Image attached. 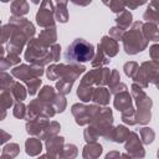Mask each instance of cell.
<instances>
[{"label": "cell", "instance_id": "8d00e7d4", "mask_svg": "<svg viewBox=\"0 0 159 159\" xmlns=\"http://www.w3.org/2000/svg\"><path fill=\"white\" fill-rule=\"evenodd\" d=\"M139 134H140V139H142V143L144 144H150L153 143L154 138H155V133L152 128H148V127H144L139 130Z\"/></svg>", "mask_w": 159, "mask_h": 159}, {"label": "cell", "instance_id": "3957f363", "mask_svg": "<svg viewBox=\"0 0 159 159\" xmlns=\"http://www.w3.org/2000/svg\"><path fill=\"white\" fill-rule=\"evenodd\" d=\"M94 46L83 39H76L65 52V58L70 63H82L94 57Z\"/></svg>", "mask_w": 159, "mask_h": 159}, {"label": "cell", "instance_id": "9a60e30c", "mask_svg": "<svg viewBox=\"0 0 159 159\" xmlns=\"http://www.w3.org/2000/svg\"><path fill=\"white\" fill-rule=\"evenodd\" d=\"M99 45H101V47L103 48L104 53L108 57H114L118 53V50H119L118 42H117V40H114L111 36H103L101 42H99Z\"/></svg>", "mask_w": 159, "mask_h": 159}, {"label": "cell", "instance_id": "cb8c5ba5", "mask_svg": "<svg viewBox=\"0 0 159 159\" xmlns=\"http://www.w3.org/2000/svg\"><path fill=\"white\" fill-rule=\"evenodd\" d=\"M108 62H109L108 56L104 53L103 48H102L101 45L98 43V45H97V52L94 53V57H93V60H92V66H93V67H101V66H103V65H107Z\"/></svg>", "mask_w": 159, "mask_h": 159}, {"label": "cell", "instance_id": "d590c367", "mask_svg": "<svg viewBox=\"0 0 159 159\" xmlns=\"http://www.w3.org/2000/svg\"><path fill=\"white\" fill-rule=\"evenodd\" d=\"M122 120L129 125H134L137 124V112L135 109L132 107L124 112H122Z\"/></svg>", "mask_w": 159, "mask_h": 159}, {"label": "cell", "instance_id": "8992f818", "mask_svg": "<svg viewBox=\"0 0 159 159\" xmlns=\"http://www.w3.org/2000/svg\"><path fill=\"white\" fill-rule=\"evenodd\" d=\"M158 73H159V63L152 60V61L143 62L132 80L139 86H142L143 88H147L149 83L155 80Z\"/></svg>", "mask_w": 159, "mask_h": 159}, {"label": "cell", "instance_id": "b9f144b4", "mask_svg": "<svg viewBox=\"0 0 159 159\" xmlns=\"http://www.w3.org/2000/svg\"><path fill=\"white\" fill-rule=\"evenodd\" d=\"M41 82H42V81H41L40 77L32 78V80H30V81L26 82V84H27V89H29V94H30V96H35V94H36L39 87L41 86Z\"/></svg>", "mask_w": 159, "mask_h": 159}, {"label": "cell", "instance_id": "c3c4849f", "mask_svg": "<svg viewBox=\"0 0 159 159\" xmlns=\"http://www.w3.org/2000/svg\"><path fill=\"white\" fill-rule=\"evenodd\" d=\"M71 1L76 5H80V6H87L92 2V0H71Z\"/></svg>", "mask_w": 159, "mask_h": 159}, {"label": "cell", "instance_id": "7402d4cb", "mask_svg": "<svg viewBox=\"0 0 159 159\" xmlns=\"http://www.w3.org/2000/svg\"><path fill=\"white\" fill-rule=\"evenodd\" d=\"M11 12L15 16H22L29 12V4L26 0H14L11 4Z\"/></svg>", "mask_w": 159, "mask_h": 159}, {"label": "cell", "instance_id": "52a82bcc", "mask_svg": "<svg viewBox=\"0 0 159 159\" xmlns=\"http://www.w3.org/2000/svg\"><path fill=\"white\" fill-rule=\"evenodd\" d=\"M99 109H101L99 104L98 106H84L82 103H76L72 106L71 112L78 125H86V124H89L94 119Z\"/></svg>", "mask_w": 159, "mask_h": 159}, {"label": "cell", "instance_id": "4dcf8cb0", "mask_svg": "<svg viewBox=\"0 0 159 159\" xmlns=\"http://www.w3.org/2000/svg\"><path fill=\"white\" fill-rule=\"evenodd\" d=\"M61 129V125L57 123V122H50V124L47 125V128L42 132V134L39 137L40 139H47L50 137H53V135H57V133L60 132Z\"/></svg>", "mask_w": 159, "mask_h": 159}, {"label": "cell", "instance_id": "f6af8a7d", "mask_svg": "<svg viewBox=\"0 0 159 159\" xmlns=\"http://www.w3.org/2000/svg\"><path fill=\"white\" fill-rule=\"evenodd\" d=\"M124 29H122V27H119V26H114V27H112L111 30H109V36L111 37H113L114 40H117V41H119V40H122L123 39V36H124Z\"/></svg>", "mask_w": 159, "mask_h": 159}, {"label": "cell", "instance_id": "ee69618b", "mask_svg": "<svg viewBox=\"0 0 159 159\" xmlns=\"http://www.w3.org/2000/svg\"><path fill=\"white\" fill-rule=\"evenodd\" d=\"M12 31H14V27L11 24H7V25H4L1 27V42L5 43L7 40H10L11 35H12Z\"/></svg>", "mask_w": 159, "mask_h": 159}, {"label": "cell", "instance_id": "7c38bea8", "mask_svg": "<svg viewBox=\"0 0 159 159\" xmlns=\"http://www.w3.org/2000/svg\"><path fill=\"white\" fill-rule=\"evenodd\" d=\"M50 124L48 118H43V117H37L34 119H27L26 123V132L31 135H37L40 137L42 134V132L47 128V125Z\"/></svg>", "mask_w": 159, "mask_h": 159}, {"label": "cell", "instance_id": "1f68e13d", "mask_svg": "<svg viewBox=\"0 0 159 159\" xmlns=\"http://www.w3.org/2000/svg\"><path fill=\"white\" fill-rule=\"evenodd\" d=\"M130 132L127 127L124 125H117L114 129V142L116 143H123L127 140V138L129 137Z\"/></svg>", "mask_w": 159, "mask_h": 159}, {"label": "cell", "instance_id": "d6a6232c", "mask_svg": "<svg viewBox=\"0 0 159 159\" xmlns=\"http://www.w3.org/2000/svg\"><path fill=\"white\" fill-rule=\"evenodd\" d=\"M20 152V147L16 144V143H10L7 145H5L2 148V152H1V158L5 159V158H15Z\"/></svg>", "mask_w": 159, "mask_h": 159}, {"label": "cell", "instance_id": "681fc988", "mask_svg": "<svg viewBox=\"0 0 159 159\" xmlns=\"http://www.w3.org/2000/svg\"><path fill=\"white\" fill-rule=\"evenodd\" d=\"M1 134H2V138H1V144H4V143L7 140V139H10V138H11V135H10V134H7L5 130H1Z\"/></svg>", "mask_w": 159, "mask_h": 159}, {"label": "cell", "instance_id": "bcb514c9", "mask_svg": "<svg viewBox=\"0 0 159 159\" xmlns=\"http://www.w3.org/2000/svg\"><path fill=\"white\" fill-rule=\"evenodd\" d=\"M149 55H150V58L155 62L159 63V43H155V45H152L150 48H149Z\"/></svg>", "mask_w": 159, "mask_h": 159}, {"label": "cell", "instance_id": "9f6ffc18", "mask_svg": "<svg viewBox=\"0 0 159 159\" xmlns=\"http://www.w3.org/2000/svg\"><path fill=\"white\" fill-rule=\"evenodd\" d=\"M34 4H40V0H31Z\"/></svg>", "mask_w": 159, "mask_h": 159}, {"label": "cell", "instance_id": "e0dca14e", "mask_svg": "<svg viewBox=\"0 0 159 159\" xmlns=\"http://www.w3.org/2000/svg\"><path fill=\"white\" fill-rule=\"evenodd\" d=\"M109 98H111V91L109 89H107L103 86H98L97 88H94L93 96H92V101L96 104L107 106L109 103Z\"/></svg>", "mask_w": 159, "mask_h": 159}, {"label": "cell", "instance_id": "f907efd6", "mask_svg": "<svg viewBox=\"0 0 159 159\" xmlns=\"http://www.w3.org/2000/svg\"><path fill=\"white\" fill-rule=\"evenodd\" d=\"M114 157H122V154L118 153V152H111V153H108V154L106 155L107 159H109V158H114Z\"/></svg>", "mask_w": 159, "mask_h": 159}, {"label": "cell", "instance_id": "44dd1931", "mask_svg": "<svg viewBox=\"0 0 159 159\" xmlns=\"http://www.w3.org/2000/svg\"><path fill=\"white\" fill-rule=\"evenodd\" d=\"M143 34L148 41H159V27L154 22L143 24Z\"/></svg>", "mask_w": 159, "mask_h": 159}, {"label": "cell", "instance_id": "ba28073f", "mask_svg": "<svg viewBox=\"0 0 159 159\" xmlns=\"http://www.w3.org/2000/svg\"><path fill=\"white\" fill-rule=\"evenodd\" d=\"M111 72L108 68L103 67H98L96 70H91L89 72H87L82 80H81V83L82 86H93V84H97V86H104V84H108L109 82V78H111Z\"/></svg>", "mask_w": 159, "mask_h": 159}, {"label": "cell", "instance_id": "f35d334b", "mask_svg": "<svg viewBox=\"0 0 159 159\" xmlns=\"http://www.w3.org/2000/svg\"><path fill=\"white\" fill-rule=\"evenodd\" d=\"M0 82H1V89H2V91H10V88H11L12 84L15 83V81L12 80V77H11L9 73H6L5 71L1 72Z\"/></svg>", "mask_w": 159, "mask_h": 159}, {"label": "cell", "instance_id": "816d5d0a", "mask_svg": "<svg viewBox=\"0 0 159 159\" xmlns=\"http://www.w3.org/2000/svg\"><path fill=\"white\" fill-rule=\"evenodd\" d=\"M150 5H153L154 7L159 9V0H152V1H150Z\"/></svg>", "mask_w": 159, "mask_h": 159}, {"label": "cell", "instance_id": "f1b7e54d", "mask_svg": "<svg viewBox=\"0 0 159 159\" xmlns=\"http://www.w3.org/2000/svg\"><path fill=\"white\" fill-rule=\"evenodd\" d=\"M10 92L12 93V96L16 101H24L26 98V94H27L24 84H21L20 82H15L12 84V87L10 88Z\"/></svg>", "mask_w": 159, "mask_h": 159}, {"label": "cell", "instance_id": "6f0895ef", "mask_svg": "<svg viewBox=\"0 0 159 159\" xmlns=\"http://www.w3.org/2000/svg\"><path fill=\"white\" fill-rule=\"evenodd\" d=\"M2 2H7V1H10V0H1Z\"/></svg>", "mask_w": 159, "mask_h": 159}, {"label": "cell", "instance_id": "ab89813d", "mask_svg": "<svg viewBox=\"0 0 159 159\" xmlns=\"http://www.w3.org/2000/svg\"><path fill=\"white\" fill-rule=\"evenodd\" d=\"M14 116L19 119H22V118H26V114H27V107H25V104L22 103V101H17L14 106V111H12Z\"/></svg>", "mask_w": 159, "mask_h": 159}, {"label": "cell", "instance_id": "2e32d148", "mask_svg": "<svg viewBox=\"0 0 159 159\" xmlns=\"http://www.w3.org/2000/svg\"><path fill=\"white\" fill-rule=\"evenodd\" d=\"M108 86H109L111 93H113L114 96H116L117 93L122 92V91H127V86H125L123 82H120V76H119V72H118L117 70H112Z\"/></svg>", "mask_w": 159, "mask_h": 159}, {"label": "cell", "instance_id": "680465c9", "mask_svg": "<svg viewBox=\"0 0 159 159\" xmlns=\"http://www.w3.org/2000/svg\"><path fill=\"white\" fill-rule=\"evenodd\" d=\"M158 157H159V150H158Z\"/></svg>", "mask_w": 159, "mask_h": 159}, {"label": "cell", "instance_id": "e575fe53", "mask_svg": "<svg viewBox=\"0 0 159 159\" xmlns=\"http://www.w3.org/2000/svg\"><path fill=\"white\" fill-rule=\"evenodd\" d=\"M65 94H62V93H57L56 94V97H55V99H53V102H52V106H53V108H55V111H56V113H62L65 109H66V106H67V102H66V98L63 97Z\"/></svg>", "mask_w": 159, "mask_h": 159}, {"label": "cell", "instance_id": "d6986e66", "mask_svg": "<svg viewBox=\"0 0 159 159\" xmlns=\"http://www.w3.org/2000/svg\"><path fill=\"white\" fill-rule=\"evenodd\" d=\"M101 154H102V145L98 144L97 142H89L83 148L82 157L86 159H92V158H98Z\"/></svg>", "mask_w": 159, "mask_h": 159}, {"label": "cell", "instance_id": "74e56055", "mask_svg": "<svg viewBox=\"0 0 159 159\" xmlns=\"http://www.w3.org/2000/svg\"><path fill=\"white\" fill-rule=\"evenodd\" d=\"M77 154H78L77 147L75 144H67V145H63L58 157L60 158H76Z\"/></svg>", "mask_w": 159, "mask_h": 159}, {"label": "cell", "instance_id": "9c48e42d", "mask_svg": "<svg viewBox=\"0 0 159 159\" xmlns=\"http://www.w3.org/2000/svg\"><path fill=\"white\" fill-rule=\"evenodd\" d=\"M55 7L52 0H42L40 10L36 14V22L41 27L55 26Z\"/></svg>", "mask_w": 159, "mask_h": 159}, {"label": "cell", "instance_id": "db71d44e", "mask_svg": "<svg viewBox=\"0 0 159 159\" xmlns=\"http://www.w3.org/2000/svg\"><path fill=\"white\" fill-rule=\"evenodd\" d=\"M56 1H57V4H67L68 0H56Z\"/></svg>", "mask_w": 159, "mask_h": 159}, {"label": "cell", "instance_id": "ac0fdd59", "mask_svg": "<svg viewBox=\"0 0 159 159\" xmlns=\"http://www.w3.org/2000/svg\"><path fill=\"white\" fill-rule=\"evenodd\" d=\"M39 40L47 47L52 46L56 43L57 40V32H56V27L51 26V27H45V30H42L39 35Z\"/></svg>", "mask_w": 159, "mask_h": 159}, {"label": "cell", "instance_id": "83f0119b", "mask_svg": "<svg viewBox=\"0 0 159 159\" xmlns=\"http://www.w3.org/2000/svg\"><path fill=\"white\" fill-rule=\"evenodd\" d=\"M143 19L147 20L148 22H154V24H159V9L154 7L153 5L149 4V6L147 7Z\"/></svg>", "mask_w": 159, "mask_h": 159}, {"label": "cell", "instance_id": "7bdbcfd3", "mask_svg": "<svg viewBox=\"0 0 159 159\" xmlns=\"http://www.w3.org/2000/svg\"><path fill=\"white\" fill-rule=\"evenodd\" d=\"M108 6L111 7V10L113 12H122V11H124V9L127 6V1L125 0H111Z\"/></svg>", "mask_w": 159, "mask_h": 159}, {"label": "cell", "instance_id": "ffe728a7", "mask_svg": "<svg viewBox=\"0 0 159 159\" xmlns=\"http://www.w3.org/2000/svg\"><path fill=\"white\" fill-rule=\"evenodd\" d=\"M25 149H26V153L30 155V157H35V155H39L42 150V144H41V140L40 138H29L26 142H25Z\"/></svg>", "mask_w": 159, "mask_h": 159}, {"label": "cell", "instance_id": "4316f807", "mask_svg": "<svg viewBox=\"0 0 159 159\" xmlns=\"http://www.w3.org/2000/svg\"><path fill=\"white\" fill-rule=\"evenodd\" d=\"M56 92H55V89L52 88V87H50V86H43V88L40 91V93H39V98L41 99V101H43V102H47V103H51L52 104V102H53V99H55V97H56Z\"/></svg>", "mask_w": 159, "mask_h": 159}, {"label": "cell", "instance_id": "f546056e", "mask_svg": "<svg viewBox=\"0 0 159 159\" xmlns=\"http://www.w3.org/2000/svg\"><path fill=\"white\" fill-rule=\"evenodd\" d=\"M55 19L62 24L68 21V11L66 4H57V6L55 7Z\"/></svg>", "mask_w": 159, "mask_h": 159}, {"label": "cell", "instance_id": "8fae6325", "mask_svg": "<svg viewBox=\"0 0 159 159\" xmlns=\"http://www.w3.org/2000/svg\"><path fill=\"white\" fill-rule=\"evenodd\" d=\"M125 150L133 158H143L145 155L143 145H142V142H140V139H139L137 133L130 132L129 137L125 140Z\"/></svg>", "mask_w": 159, "mask_h": 159}, {"label": "cell", "instance_id": "484cf974", "mask_svg": "<svg viewBox=\"0 0 159 159\" xmlns=\"http://www.w3.org/2000/svg\"><path fill=\"white\" fill-rule=\"evenodd\" d=\"M93 91H94V88L92 86H82V84H80L78 88H77V96L82 102H89V101H92Z\"/></svg>", "mask_w": 159, "mask_h": 159}, {"label": "cell", "instance_id": "d4e9b609", "mask_svg": "<svg viewBox=\"0 0 159 159\" xmlns=\"http://www.w3.org/2000/svg\"><path fill=\"white\" fill-rule=\"evenodd\" d=\"M132 20H133L132 12L124 10V11L119 12V15L116 19V22H117V26H119V27H122V29L125 30V29H128L132 25Z\"/></svg>", "mask_w": 159, "mask_h": 159}, {"label": "cell", "instance_id": "5bb4252c", "mask_svg": "<svg viewBox=\"0 0 159 159\" xmlns=\"http://www.w3.org/2000/svg\"><path fill=\"white\" fill-rule=\"evenodd\" d=\"M132 103H133V99L128 91H122V92L117 93L114 97V102H113L116 109H118L119 112H124V111L132 108L133 107Z\"/></svg>", "mask_w": 159, "mask_h": 159}, {"label": "cell", "instance_id": "4fadbf2b", "mask_svg": "<svg viewBox=\"0 0 159 159\" xmlns=\"http://www.w3.org/2000/svg\"><path fill=\"white\" fill-rule=\"evenodd\" d=\"M63 144H65V138L63 137H57V135H53V137H50L46 139V149H47V154L43 155V157H58L62 148H63Z\"/></svg>", "mask_w": 159, "mask_h": 159}, {"label": "cell", "instance_id": "5b68a950", "mask_svg": "<svg viewBox=\"0 0 159 159\" xmlns=\"http://www.w3.org/2000/svg\"><path fill=\"white\" fill-rule=\"evenodd\" d=\"M143 87L139 86L138 83H133L130 89H132V97L135 99V104H137V123L139 124H147L150 118H152V113H150V108H152V99L145 94V92L142 89Z\"/></svg>", "mask_w": 159, "mask_h": 159}, {"label": "cell", "instance_id": "f5cc1de1", "mask_svg": "<svg viewBox=\"0 0 159 159\" xmlns=\"http://www.w3.org/2000/svg\"><path fill=\"white\" fill-rule=\"evenodd\" d=\"M153 83H154V84H155V86H157V88H158V89H159V73H158V76H157V77H155V80H154V81H153Z\"/></svg>", "mask_w": 159, "mask_h": 159}, {"label": "cell", "instance_id": "30bf717a", "mask_svg": "<svg viewBox=\"0 0 159 159\" xmlns=\"http://www.w3.org/2000/svg\"><path fill=\"white\" fill-rule=\"evenodd\" d=\"M45 73L42 66H37V65H20V66H16L11 70V75L17 78V80H21L24 82H27L32 78H36V77H41L42 75Z\"/></svg>", "mask_w": 159, "mask_h": 159}, {"label": "cell", "instance_id": "7dc6e473", "mask_svg": "<svg viewBox=\"0 0 159 159\" xmlns=\"http://www.w3.org/2000/svg\"><path fill=\"white\" fill-rule=\"evenodd\" d=\"M125 1H127V6H128L129 9H132V10L137 9L138 6L144 5V4L147 2V0H125Z\"/></svg>", "mask_w": 159, "mask_h": 159}, {"label": "cell", "instance_id": "60d3db41", "mask_svg": "<svg viewBox=\"0 0 159 159\" xmlns=\"http://www.w3.org/2000/svg\"><path fill=\"white\" fill-rule=\"evenodd\" d=\"M138 68H139V65H138L137 62H134V61H129V62L124 63V66H123L124 73H125L128 77H130V78H133V77L135 76Z\"/></svg>", "mask_w": 159, "mask_h": 159}, {"label": "cell", "instance_id": "6da1fadb", "mask_svg": "<svg viewBox=\"0 0 159 159\" xmlns=\"http://www.w3.org/2000/svg\"><path fill=\"white\" fill-rule=\"evenodd\" d=\"M86 71V67L80 63H70V65H50L46 70V76L48 80H58L56 83L57 92L62 94H67L71 92L73 82L80 77L81 73Z\"/></svg>", "mask_w": 159, "mask_h": 159}, {"label": "cell", "instance_id": "7a4b0ae2", "mask_svg": "<svg viewBox=\"0 0 159 159\" xmlns=\"http://www.w3.org/2000/svg\"><path fill=\"white\" fill-rule=\"evenodd\" d=\"M122 41L124 51L128 55H135L145 50V47L148 46V40L143 34V22L135 21L132 29L128 32H124Z\"/></svg>", "mask_w": 159, "mask_h": 159}, {"label": "cell", "instance_id": "603a6c76", "mask_svg": "<svg viewBox=\"0 0 159 159\" xmlns=\"http://www.w3.org/2000/svg\"><path fill=\"white\" fill-rule=\"evenodd\" d=\"M20 63V57L17 53H14V52H7L6 56H4L1 58V63H0V67H1V71H5L7 70L9 67H12L15 65Z\"/></svg>", "mask_w": 159, "mask_h": 159}, {"label": "cell", "instance_id": "836d02e7", "mask_svg": "<svg viewBox=\"0 0 159 159\" xmlns=\"http://www.w3.org/2000/svg\"><path fill=\"white\" fill-rule=\"evenodd\" d=\"M14 103V96L10 91H2L0 94V104H1V109L6 111L7 108H10Z\"/></svg>", "mask_w": 159, "mask_h": 159}, {"label": "cell", "instance_id": "11a10c76", "mask_svg": "<svg viewBox=\"0 0 159 159\" xmlns=\"http://www.w3.org/2000/svg\"><path fill=\"white\" fill-rule=\"evenodd\" d=\"M102 2H103L104 5H107V6H108V5H109V2H111V0H102Z\"/></svg>", "mask_w": 159, "mask_h": 159}, {"label": "cell", "instance_id": "277c9868", "mask_svg": "<svg viewBox=\"0 0 159 159\" xmlns=\"http://www.w3.org/2000/svg\"><path fill=\"white\" fill-rule=\"evenodd\" d=\"M50 47L45 46L39 39H31L25 51V60L31 65H37L43 67L45 65L53 62V57Z\"/></svg>", "mask_w": 159, "mask_h": 159}]
</instances>
